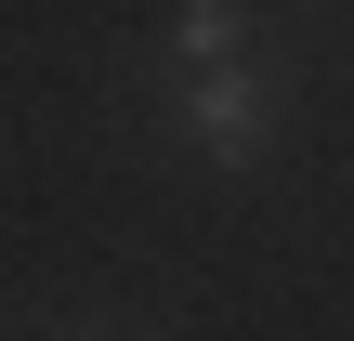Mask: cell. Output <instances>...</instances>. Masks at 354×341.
<instances>
[{
    "label": "cell",
    "instance_id": "obj_1",
    "mask_svg": "<svg viewBox=\"0 0 354 341\" xmlns=\"http://www.w3.org/2000/svg\"><path fill=\"white\" fill-rule=\"evenodd\" d=\"M197 131H210V158H223V171H250V158H263V131H276L263 79H236V66H197Z\"/></svg>",
    "mask_w": 354,
    "mask_h": 341
},
{
    "label": "cell",
    "instance_id": "obj_2",
    "mask_svg": "<svg viewBox=\"0 0 354 341\" xmlns=\"http://www.w3.org/2000/svg\"><path fill=\"white\" fill-rule=\"evenodd\" d=\"M236 53V0H184V66H223Z\"/></svg>",
    "mask_w": 354,
    "mask_h": 341
}]
</instances>
